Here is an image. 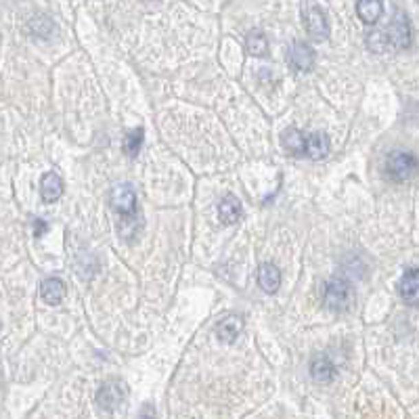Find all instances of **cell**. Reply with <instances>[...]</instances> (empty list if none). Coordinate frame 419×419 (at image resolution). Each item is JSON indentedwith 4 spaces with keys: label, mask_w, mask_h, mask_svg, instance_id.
Masks as SVG:
<instances>
[{
    "label": "cell",
    "mask_w": 419,
    "mask_h": 419,
    "mask_svg": "<svg viewBox=\"0 0 419 419\" xmlns=\"http://www.w3.org/2000/svg\"><path fill=\"white\" fill-rule=\"evenodd\" d=\"M384 13V0H356V15L363 23H377Z\"/></svg>",
    "instance_id": "9a60e30c"
},
{
    "label": "cell",
    "mask_w": 419,
    "mask_h": 419,
    "mask_svg": "<svg viewBox=\"0 0 419 419\" xmlns=\"http://www.w3.org/2000/svg\"><path fill=\"white\" fill-rule=\"evenodd\" d=\"M386 172L394 183H407L417 177L419 159L411 151H392L386 159Z\"/></svg>",
    "instance_id": "3957f363"
},
{
    "label": "cell",
    "mask_w": 419,
    "mask_h": 419,
    "mask_svg": "<svg viewBox=\"0 0 419 419\" xmlns=\"http://www.w3.org/2000/svg\"><path fill=\"white\" fill-rule=\"evenodd\" d=\"M65 293H67V287L59 277H51V279H45L40 283V296L51 306L61 304V300L65 298Z\"/></svg>",
    "instance_id": "9c48e42d"
},
{
    "label": "cell",
    "mask_w": 419,
    "mask_h": 419,
    "mask_svg": "<svg viewBox=\"0 0 419 419\" xmlns=\"http://www.w3.org/2000/svg\"><path fill=\"white\" fill-rule=\"evenodd\" d=\"M398 293L405 304L419 306V269L405 271V275L398 283Z\"/></svg>",
    "instance_id": "ba28073f"
},
{
    "label": "cell",
    "mask_w": 419,
    "mask_h": 419,
    "mask_svg": "<svg viewBox=\"0 0 419 419\" xmlns=\"http://www.w3.org/2000/svg\"><path fill=\"white\" fill-rule=\"evenodd\" d=\"M245 51L251 57H264L269 53V38L262 30H251L245 36Z\"/></svg>",
    "instance_id": "ac0fdd59"
},
{
    "label": "cell",
    "mask_w": 419,
    "mask_h": 419,
    "mask_svg": "<svg viewBox=\"0 0 419 419\" xmlns=\"http://www.w3.org/2000/svg\"><path fill=\"white\" fill-rule=\"evenodd\" d=\"M109 201H111V207L113 212L122 216V220H131L137 212V195H135V189L131 185H115L109 193Z\"/></svg>",
    "instance_id": "277c9868"
},
{
    "label": "cell",
    "mask_w": 419,
    "mask_h": 419,
    "mask_svg": "<svg viewBox=\"0 0 419 419\" xmlns=\"http://www.w3.org/2000/svg\"><path fill=\"white\" fill-rule=\"evenodd\" d=\"M40 195L42 201L53 203L63 195V179L57 172H47L40 179Z\"/></svg>",
    "instance_id": "30bf717a"
},
{
    "label": "cell",
    "mask_w": 419,
    "mask_h": 419,
    "mask_svg": "<svg viewBox=\"0 0 419 419\" xmlns=\"http://www.w3.org/2000/svg\"><path fill=\"white\" fill-rule=\"evenodd\" d=\"M354 287L346 279H331L325 285L323 302L331 313H346L354 304Z\"/></svg>",
    "instance_id": "7a4b0ae2"
},
{
    "label": "cell",
    "mask_w": 419,
    "mask_h": 419,
    "mask_svg": "<svg viewBox=\"0 0 419 419\" xmlns=\"http://www.w3.org/2000/svg\"><path fill=\"white\" fill-rule=\"evenodd\" d=\"M243 317H239V315H229V317H225L220 323H218V327H216V333H218V338L225 342V344H231V342H235V338L237 335L243 331Z\"/></svg>",
    "instance_id": "4fadbf2b"
},
{
    "label": "cell",
    "mask_w": 419,
    "mask_h": 419,
    "mask_svg": "<svg viewBox=\"0 0 419 419\" xmlns=\"http://www.w3.org/2000/svg\"><path fill=\"white\" fill-rule=\"evenodd\" d=\"M310 375L319 384H329L335 377V365L331 363V359L327 354H319L310 363Z\"/></svg>",
    "instance_id": "7c38bea8"
},
{
    "label": "cell",
    "mask_w": 419,
    "mask_h": 419,
    "mask_svg": "<svg viewBox=\"0 0 419 419\" xmlns=\"http://www.w3.org/2000/svg\"><path fill=\"white\" fill-rule=\"evenodd\" d=\"M258 285L267 293H277V289L281 287V271L277 269V264H273V262L260 264V269H258Z\"/></svg>",
    "instance_id": "5bb4252c"
},
{
    "label": "cell",
    "mask_w": 419,
    "mask_h": 419,
    "mask_svg": "<svg viewBox=\"0 0 419 419\" xmlns=\"http://www.w3.org/2000/svg\"><path fill=\"white\" fill-rule=\"evenodd\" d=\"M331 149L329 137L323 133H310L306 135V155L310 159H325Z\"/></svg>",
    "instance_id": "2e32d148"
},
{
    "label": "cell",
    "mask_w": 419,
    "mask_h": 419,
    "mask_svg": "<svg viewBox=\"0 0 419 419\" xmlns=\"http://www.w3.org/2000/svg\"><path fill=\"white\" fill-rule=\"evenodd\" d=\"M218 216L225 225H235L241 216H243V205L241 201L233 195V193H227L220 203H218Z\"/></svg>",
    "instance_id": "8fae6325"
},
{
    "label": "cell",
    "mask_w": 419,
    "mask_h": 419,
    "mask_svg": "<svg viewBox=\"0 0 419 419\" xmlns=\"http://www.w3.org/2000/svg\"><path fill=\"white\" fill-rule=\"evenodd\" d=\"M302 19L306 25V32L315 38V40H327L329 38V21L325 17V13L315 7V5H306L302 11Z\"/></svg>",
    "instance_id": "52a82bcc"
},
{
    "label": "cell",
    "mask_w": 419,
    "mask_h": 419,
    "mask_svg": "<svg viewBox=\"0 0 419 419\" xmlns=\"http://www.w3.org/2000/svg\"><path fill=\"white\" fill-rule=\"evenodd\" d=\"M32 227H34V237L36 239H40L42 235L49 231V223H45L42 218H32Z\"/></svg>",
    "instance_id": "ffe728a7"
},
{
    "label": "cell",
    "mask_w": 419,
    "mask_h": 419,
    "mask_svg": "<svg viewBox=\"0 0 419 419\" xmlns=\"http://www.w3.org/2000/svg\"><path fill=\"white\" fill-rule=\"evenodd\" d=\"M367 47L373 53H386V51H400L411 47V23L403 11H396L388 27L382 32H373L367 38Z\"/></svg>",
    "instance_id": "6da1fadb"
},
{
    "label": "cell",
    "mask_w": 419,
    "mask_h": 419,
    "mask_svg": "<svg viewBox=\"0 0 419 419\" xmlns=\"http://www.w3.org/2000/svg\"><path fill=\"white\" fill-rule=\"evenodd\" d=\"M317 63L315 49L306 42H293L287 51V65L293 71H310Z\"/></svg>",
    "instance_id": "8992f818"
},
{
    "label": "cell",
    "mask_w": 419,
    "mask_h": 419,
    "mask_svg": "<svg viewBox=\"0 0 419 419\" xmlns=\"http://www.w3.org/2000/svg\"><path fill=\"white\" fill-rule=\"evenodd\" d=\"M281 143L283 147L293 153V155H306V133L298 131V128H287L281 135Z\"/></svg>",
    "instance_id": "e0dca14e"
},
{
    "label": "cell",
    "mask_w": 419,
    "mask_h": 419,
    "mask_svg": "<svg viewBox=\"0 0 419 419\" xmlns=\"http://www.w3.org/2000/svg\"><path fill=\"white\" fill-rule=\"evenodd\" d=\"M143 139H145V131H143V128H137L135 133H131L128 137H126V141H124V151H126V155H131V157L139 155V151H141V147H143Z\"/></svg>",
    "instance_id": "d6986e66"
},
{
    "label": "cell",
    "mask_w": 419,
    "mask_h": 419,
    "mask_svg": "<svg viewBox=\"0 0 419 419\" xmlns=\"http://www.w3.org/2000/svg\"><path fill=\"white\" fill-rule=\"evenodd\" d=\"M126 396H128V388H126L124 382L107 380V382L101 384V388L97 392V403L105 411H113V409H117L126 400Z\"/></svg>",
    "instance_id": "5b68a950"
}]
</instances>
